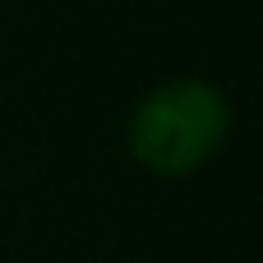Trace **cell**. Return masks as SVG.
Here are the masks:
<instances>
[{"instance_id":"6da1fadb","label":"cell","mask_w":263,"mask_h":263,"mask_svg":"<svg viewBox=\"0 0 263 263\" xmlns=\"http://www.w3.org/2000/svg\"><path fill=\"white\" fill-rule=\"evenodd\" d=\"M231 129L227 97L203 79H171L153 88L129 116V153L157 176L199 171Z\"/></svg>"}]
</instances>
